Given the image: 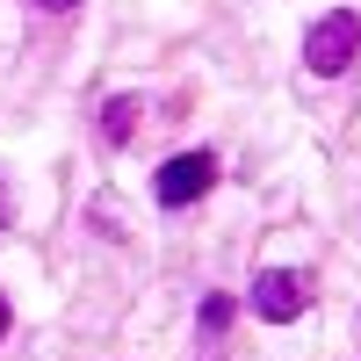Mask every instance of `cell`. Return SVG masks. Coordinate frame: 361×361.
Returning <instances> with one entry per match:
<instances>
[{"label":"cell","instance_id":"1","mask_svg":"<svg viewBox=\"0 0 361 361\" xmlns=\"http://www.w3.org/2000/svg\"><path fill=\"white\" fill-rule=\"evenodd\" d=\"M354 51H361V15L354 8H333V15H318L311 22V37H304V66L318 80H340L354 66Z\"/></svg>","mask_w":361,"mask_h":361},{"label":"cell","instance_id":"2","mask_svg":"<svg viewBox=\"0 0 361 361\" xmlns=\"http://www.w3.org/2000/svg\"><path fill=\"white\" fill-rule=\"evenodd\" d=\"M209 180H217V159H209V152H180V159H166V166H159L152 195H159L166 209H188V202H202V195H209Z\"/></svg>","mask_w":361,"mask_h":361},{"label":"cell","instance_id":"3","mask_svg":"<svg viewBox=\"0 0 361 361\" xmlns=\"http://www.w3.org/2000/svg\"><path fill=\"white\" fill-rule=\"evenodd\" d=\"M246 304H253L267 325H289V318H304V275H289V267H260Z\"/></svg>","mask_w":361,"mask_h":361},{"label":"cell","instance_id":"4","mask_svg":"<svg viewBox=\"0 0 361 361\" xmlns=\"http://www.w3.org/2000/svg\"><path fill=\"white\" fill-rule=\"evenodd\" d=\"M137 123H145V94H116V102L102 109V137H109V145H130Z\"/></svg>","mask_w":361,"mask_h":361},{"label":"cell","instance_id":"5","mask_svg":"<svg viewBox=\"0 0 361 361\" xmlns=\"http://www.w3.org/2000/svg\"><path fill=\"white\" fill-rule=\"evenodd\" d=\"M231 325V296H202V333H224Z\"/></svg>","mask_w":361,"mask_h":361},{"label":"cell","instance_id":"6","mask_svg":"<svg viewBox=\"0 0 361 361\" xmlns=\"http://www.w3.org/2000/svg\"><path fill=\"white\" fill-rule=\"evenodd\" d=\"M8 217H15V195H8V173H0V231H8Z\"/></svg>","mask_w":361,"mask_h":361},{"label":"cell","instance_id":"7","mask_svg":"<svg viewBox=\"0 0 361 361\" xmlns=\"http://www.w3.org/2000/svg\"><path fill=\"white\" fill-rule=\"evenodd\" d=\"M29 8H44V15H66V8H80V0H29Z\"/></svg>","mask_w":361,"mask_h":361},{"label":"cell","instance_id":"8","mask_svg":"<svg viewBox=\"0 0 361 361\" xmlns=\"http://www.w3.org/2000/svg\"><path fill=\"white\" fill-rule=\"evenodd\" d=\"M0 340H8V296H0Z\"/></svg>","mask_w":361,"mask_h":361}]
</instances>
